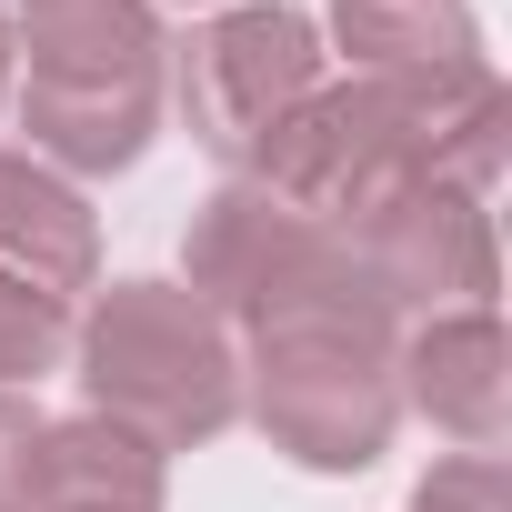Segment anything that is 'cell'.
Wrapping results in <instances>:
<instances>
[{
    "label": "cell",
    "mask_w": 512,
    "mask_h": 512,
    "mask_svg": "<svg viewBox=\"0 0 512 512\" xmlns=\"http://www.w3.org/2000/svg\"><path fill=\"white\" fill-rule=\"evenodd\" d=\"M11 61H21V131L31 161L61 181L131 171L161 131L171 91V41L151 0H21L11 11Z\"/></svg>",
    "instance_id": "cell-1"
},
{
    "label": "cell",
    "mask_w": 512,
    "mask_h": 512,
    "mask_svg": "<svg viewBox=\"0 0 512 512\" xmlns=\"http://www.w3.org/2000/svg\"><path fill=\"white\" fill-rule=\"evenodd\" d=\"M71 372L101 422L141 432L161 462L191 442H221L241 422V342L181 292V282H111L71 322Z\"/></svg>",
    "instance_id": "cell-2"
},
{
    "label": "cell",
    "mask_w": 512,
    "mask_h": 512,
    "mask_svg": "<svg viewBox=\"0 0 512 512\" xmlns=\"http://www.w3.org/2000/svg\"><path fill=\"white\" fill-rule=\"evenodd\" d=\"M402 312L392 302H342V312H292L241 342V412L272 432L302 472H372L402 422Z\"/></svg>",
    "instance_id": "cell-3"
},
{
    "label": "cell",
    "mask_w": 512,
    "mask_h": 512,
    "mask_svg": "<svg viewBox=\"0 0 512 512\" xmlns=\"http://www.w3.org/2000/svg\"><path fill=\"white\" fill-rule=\"evenodd\" d=\"M181 272H191L181 292H191L231 342L272 332V322H292V312L382 302L372 272H362V251H352V231L292 211L282 191H262L251 171H231V181L201 201V221H191V241H181Z\"/></svg>",
    "instance_id": "cell-4"
},
{
    "label": "cell",
    "mask_w": 512,
    "mask_h": 512,
    "mask_svg": "<svg viewBox=\"0 0 512 512\" xmlns=\"http://www.w3.org/2000/svg\"><path fill=\"white\" fill-rule=\"evenodd\" d=\"M322 81H332V51H322L312 11H292V0H221L181 51V121L201 151H221L241 171Z\"/></svg>",
    "instance_id": "cell-5"
},
{
    "label": "cell",
    "mask_w": 512,
    "mask_h": 512,
    "mask_svg": "<svg viewBox=\"0 0 512 512\" xmlns=\"http://www.w3.org/2000/svg\"><path fill=\"white\" fill-rule=\"evenodd\" d=\"M352 251L392 312H472L492 302L502 262H492V211L462 181H412L382 211L352 221Z\"/></svg>",
    "instance_id": "cell-6"
},
{
    "label": "cell",
    "mask_w": 512,
    "mask_h": 512,
    "mask_svg": "<svg viewBox=\"0 0 512 512\" xmlns=\"http://www.w3.org/2000/svg\"><path fill=\"white\" fill-rule=\"evenodd\" d=\"M392 382H402V412H422L462 452H502V422H512V342H502V312L492 302L422 312L402 332V352H392Z\"/></svg>",
    "instance_id": "cell-7"
},
{
    "label": "cell",
    "mask_w": 512,
    "mask_h": 512,
    "mask_svg": "<svg viewBox=\"0 0 512 512\" xmlns=\"http://www.w3.org/2000/svg\"><path fill=\"white\" fill-rule=\"evenodd\" d=\"M0 282H21V292H41L61 312L101 292V221L31 151H0Z\"/></svg>",
    "instance_id": "cell-8"
},
{
    "label": "cell",
    "mask_w": 512,
    "mask_h": 512,
    "mask_svg": "<svg viewBox=\"0 0 512 512\" xmlns=\"http://www.w3.org/2000/svg\"><path fill=\"white\" fill-rule=\"evenodd\" d=\"M332 51L362 81H412V91H462L492 71L472 0H332Z\"/></svg>",
    "instance_id": "cell-9"
},
{
    "label": "cell",
    "mask_w": 512,
    "mask_h": 512,
    "mask_svg": "<svg viewBox=\"0 0 512 512\" xmlns=\"http://www.w3.org/2000/svg\"><path fill=\"white\" fill-rule=\"evenodd\" d=\"M31 512H161V452L101 412L41 422V482Z\"/></svg>",
    "instance_id": "cell-10"
},
{
    "label": "cell",
    "mask_w": 512,
    "mask_h": 512,
    "mask_svg": "<svg viewBox=\"0 0 512 512\" xmlns=\"http://www.w3.org/2000/svg\"><path fill=\"white\" fill-rule=\"evenodd\" d=\"M61 362H71V312L21 292V282H0V392H21V382H41Z\"/></svg>",
    "instance_id": "cell-11"
},
{
    "label": "cell",
    "mask_w": 512,
    "mask_h": 512,
    "mask_svg": "<svg viewBox=\"0 0 512 512\" xmlns=\"http://www.w3.org/2000/svg\"><path fill=\"white\" fill-rule=\"evenodd\" d=\"M512 492H502V452H452V462H432L422 472V492H412V512H502Z\"/></svg>",
    "instance_id": "cell-12"
},
{
    "label": "cell",
    "mask_w": 512,
    "mask_h": 512,
    "mask_svg": "<svg viewBox=\"0 0 512 512\" xmlns=\"http://www.w3.org/2000/svg\"><path fill=\"white\" fill-rule=\"evenodd\" d=\"M31 482H41V402L0 392V512H31Z\"/></svg>",
    "instance_id": "cell-13"
},
{
    "label": "cell",
    "mask_w": 512,
    "mask_h": 512,
    "mask_svg": "<svg viewBox=\"0 0 512 512\" xmlns=\"http://www.w3.org/2000/svg\"><path fill=\"white\" fill-rule=\"evenodd\" d=\"M0 101H11V11H0Z\"/></svg>",
    "instance_id": "cell-14"
}]
</instances>
